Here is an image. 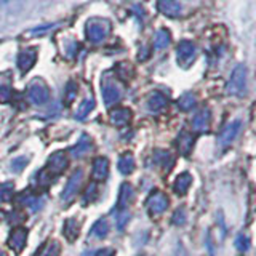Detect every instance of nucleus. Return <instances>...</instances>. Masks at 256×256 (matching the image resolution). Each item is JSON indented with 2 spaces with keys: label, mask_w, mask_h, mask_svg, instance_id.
Here are the masks:
<instances>
[{
  "label": "nucleus",
  "mask_w": 256,
  "mask_h": 256,
  "mask_svg": "<svg viewBox=\"0 0 256 256\" xmlns=\"http://www.w3.org/2000/svg\"><path fill=\"white\" fill-rule=\"evenodd\" d=\"M192 146H194V138H192V134L188 132H181L178 140H176V148H178L180 154L188 156L192 150Z\"/></svg>",
  "instance_id": "nucleus-22"
},
{
  "label": "nucleus",
  "mask_w": 256,
  "mask_h": 256,
  "mask_svg": "<svg viewBox=\"0 0 256 256\" xmlns=\"http://www.w3.org/2000/svg\"><path fill=\"white\" fill-rule=\"evenodd\" d=\"M6 2H10V0H0V4H6Z\"/></svg>",
  "instance_id": "nucleus-40"
},
{
  "label": "nucleus",
  "mask_w": 256,
  "mask_h": 256,
  "mask_svg": "<svg viewBox=\"0 0 256 256\" xmlns=\"http://www.w3.org/2000/svg\"><path fill=\"white\" fill-rule=\"evenodd\" d=\"M236 246H237L238 252H248V248H250V238L244 234H240L236 238Z\"/></svg>",
  "instance_id": "nucleus-35"
},
{
  "label": "nucleus",
  "mask_w": 256,
  "mask_h": 256,
  "mask_svg": "<svg viewBox=\"0 0 256 256\" xmlns=\"http://www.w3.org/2000/svg\"><path fill=\"white\" fill-rule=\"evenodd\" d=\"M118 172L122 174H132L134 170V157L130 152H126L122 157L118 158V164H117Z\"/></svg>",
  "instance_id": "nucleus-25"
},
{
  "label": "nucleus",
  "mask_w": 256,
  "mask_h": 256,
  "mask_svg": "<svg viewBox=\"0 0 256 256\" xmlns=\"http://www.w3.org/2000/svg\"><path fill=\"white\" fill-rule=\"evenodd\" d=\"M92 149H93V141H92V138L88 134H82L78 138V141L74 144V148L70 149V156L74 157V158H82Z\"/></svg>",
  "instance_id": "nucleus-15"
},
{
  "label": "nucleus",
  "mask_w": 256,
  "mask_h": 256,
  "mask_svg": "<svg viewBox=\"0 0 256 256\" xmlns=\"http://www.w3.org/2000/svg\"><path fill=\"white\" fill-rule=\"evenodd\" d=\"M197 104V100H196V96L192 94V93H184L181 98L178 100V108L184 112H188L192 108H194Z\"/></svg>",
  "instance_id": "nucleus-28"
},
{
  "label": "nucleus",
  "mask_w": 256,
  "mask_h": 256,
  "mask_svg": "<svg viewBox=\"0 0 256 256\" xmlns=\"http://www.w3.org/2000/svg\"><path fill=\"white\" fill-rule=\"evenodd\" d=\"M109 234V222L108 220H98L94 224H93V228L90 230V237L92 238H98V240H102V238H106Z\"/></svg>",
  "instance_id": "nucleus-24"
},
{
  "label": "nucleus",
  "mask_w": 256,
  "mask_h": 256,
  "mask_svg": "<svg viewBox=\"0 0 256 256\" xmlns=\"http://www.w3.org/2000/svg\"><path fill=\"white\" fill-rule=\"evenodd\" d=\"M168 205H170V200H168L166 194L162 190H152L146 200V208L152 216H158L165 213Z\"/></svg>",
  "instance_id": "nucleus-4"
},
{
  "label": "nucleus",
  "mask_w": 256,
  "mask_h": 256,
  "mask_svg": "<svg viewBox=\"0 0 256 256\" xmlns=\"http://www.w3.org/2000/svg\"><path fill=\"white\" fill-rule=\"evenodd\" d=\"M166 104H168L166 96L162 94L160 92H154V93H152V94L149 96V98H148V108H149V110H152V112H158V110L165 109Z\"/></svg>",
  "instance_id": "nucleus-23"
},
{
  "label": "nucleus",
  "mask_w": 256,
  "mask_h": 256,
  "mask_svg": "<svg viewBox=\"0 0 256 256\" xmlns=\"http://www.w3.org/2000/svg\"><path fill=\"white\" fill-rule=\"evenodd\" d=\"M76 96H77V85L70 82L68 85V92H66V102H72L76 100Z\"/></svg>",
  "instance_id": "nucleus-37"
},
{
  "label": "nucleus",
  "mask_w": 256,
  "mask_h": 256,
  "mask_svg": "<svg viewBox=\"0 0 256 256\" xmlns=\"http://www.w3.org/2000/svg\"><path fill=\"white\" fill-rule=\"evenodd\" d=\"M96 198H98V184L90 182V184H88L86 190H85V196H84V205L94 202Z\"/></svg>",
  "instance_id": "nucleus-31"
},
{
  "label": "nucleus",
  "mask_w": 256,
  "mask_h": 256,
  "mask_svg": "<svg viewBox=\"0 0 256 256\" xmlns=\"http://www.w3.org/2000/svg\"><path fill=\"white\" fill-rule=\"evenodd\" d=\"M37 61V50L36 48H29V50H24L18 54V69L21 74H26L32 69V66Z\"/></svg>",
  "instance_id": "nucleus-14"
},
{
  "label": "nucleus",
  "mask_w": 256,
  "mask_h": 256,
  "mask_svg": "<svg viewBox=\"0 0 256 256\" xmlns=\"http://www.w3.org/2000/svg\"><path fill=\"white\" fill-rule=\"evenodd\" d=\"M13 192H14V182L6 181L0 184V204L8 202L13 197Z\"/></svg>",
  "instance_id": "nucleus-29"
},
{
  "label": "nucleus",
  "mask_w": 256,
  "mask_h": 256,
  "mask_svg": "<svg viewBox=\"0 0 256 256\" xmlns=\"http://www.w3.org/2000/svg\"><path fill=\"white\" fill-rule=\"evenodd\" d=\"M242 126H244V124H242V120H240V118H236V120H232V122H229L221 130V133L218 134V141H216V142H218V146L221 149L229 148L230 144L236 141L237 136L240 134V132H242Z\"/></svg>",
  "instance_id": "nucleus-2"
},
{
  "label": "nucleus",
  "mask_w": 256,
  "mask_h": 256,
  "mask_svg": "<svg viewBox=\"0 0 256 256\" xmlns=\"http://www.w3.org/2000/svg\"><path fill=\"white\" fill-rule=\"evenodd\" d=\"M197 58V48L190 40H181L176 46V61L181 68H189Z\"/></svg>",
  "instance_id": "nucleus-3"
},
{
  "label": "nucleus",
  "mask_w": 256,
  "mask_h": 256,
  "mask_svg": "<svg viewBox=\"0 0 256 256\" xmlns=\"http://www.w3.org/2000/svg\"><path fill=\"white\" fill-rule=\"evenodd\" d=\"M226 92L230 96H236V98H242L246 93V68L245 64H237V66L232 69L228 85H226Z\"/></svg>",
  "instance_id": "nucleus-1"
},
{
  "label": "nucleus",
  "mask_w": 256,
  "mask_h": 256,
  "mask_svg": "<svg viewBox=\"0 0 256 256\" xmlns=\"http://www.w3.org/2000/svg\"><path fill=\"white\" fill-rule=\"evenodd\" d=\"M12 96H13V92H12V88L8 86V85H0V102L5 104L12 100Z\"/></svg>",
  "instance_id": "nucleus-36"
},
{
  "label": "nucleus",
  "mask_w": 256,
  "mask_h": 256,
  "mask_svg": "<svg viewBox=\"0 0 256 256\" xmlns=\"http://www.w3.org/2000/svg\"><path fill=\"white\" fill-rule=\"evenodd\" d=\"M122 98V92L120 86L114 82V80H104L102 82V100L106 106H114L118 100Z\"/></svg>",
  "instance_id": "nucleus-11"
},
{
  "label": "nucleus",
  "mask_w": 256,
  "mask_h": 256,
  "mask_svg": "<svg viewBox=\"0 0 256 256\" xmlns=\"http://www.w3.org/2000/svg\"><path fill=\"white\" fill-rule=\"evenodd\" d=\"M68 165H69V158L66 157V152L58 150V152H54V154L50 156V158H48V162H46L45 170L52 176H56V174H60V173H62L64 170H66Z\"/></svg>",
  "instance_id": "nucleus-8"
},
{
  "label": "nucleus",
  "mask_w": 256,
  "mask_h": 256,
  "mask_svg": "<svg viewBox=\"0 0 256 256\" xmlns=\"http://www.w3.org/2000/svg\"><path fill=\"white\" fill-rule=\"evenodd\" d=\"M0 256H6V254H5V252H2V250H0Z\"/></svg>",
  "instance_id": "nucleus-41"
},
{
  "label": "nucleus",
  "mask_w": 256,
  "mask_h": 256,
  "mask_svg": "<svg viewBox=\"0 0 256 256\" xmlns=\"http://www.w3.org/2000/svg\"><path fill=\"white\" fill-rule=\"evenodd\" d=\"M210 122H212V114L210 109H200L197 114L192 117V130L196 133H206L210 130Z\"/></svg>",
  "instance_id": "nucleus-12"
},
{
  "label": "nucleus",
  "mask_w": 256,
  "mask_h": 256,
  "mask_svg": "<svg viewBox=\"0 0 256 256\" xmlns=\"http://www.w3.org/2000/svg\"><path fill=\"white\" fill-rule=\"evenodd\" d=\"M26 244H28V229L22 226L14 228L10 232V237H8V246H10L13 252L21 253L24 250V246H26Z\"/></svg>",
  "instance_id": "nucleus-10"
},
{
  "label": "nucleus",
  "mask_w": 256,
  "mask_h": 256,
  "mask_svg": "<svg viewBox=\"0 0 256 256\" xmlns=\"http://www.w3.org/2000/svg\"><path fill=\"white\" fill-rule=\"evenodd\" d=\"M152 160L158 165V166H162L164 170H170V168L173 166L174 164V157L172 156V152H168L165 149H157L154 150V156H152Z\"/></svg>",
  "instance_id": "nucleus-20"
},
{
  "label": "nucleus",
  "mask_w": 256,
  "mask_h": 256,
  "mask_svg": "<svg viewBox=\"0 0 256 256\" xmlns=\"http://www.w3.org/2000/svg\"><path fill=\"white\" fill-rule=\"evenodd\" d=\"M16 202H18V205H21V206L29 208V210L34 213L44 206V198L32 194V192H22V194H20L18 198H16Z\"/></svg>",
  "instance_id": "nucleus-13"
},
{
  "label": "nucleus",
  "mask_w": 256,
  "mask_h": 256,
  "mask_svg": "<svg viewBox=\"0 0 256 256\" xmlns=\"http://www.w3.org/2000/svg\"><path fill=\"white\" fill-rule=\"evenodd\" d=\"M28 100L36 104V106H44V104L48 102L50 100V92H48V86L44 84V82H32L29 86H28Z\"/></svg>",
  "instance_id": "nucleus-6"
},
{
  "label": "nucleus",
  "mask_w": 256,
  "mask_h": 256,
  "mask_svg": "<svg viewBox=\"0 0 256 256\" xmlns=\"http://www.w3.org/2000/svg\"><path fill=\"white\" fill-rule=\"evenodd\" d=\"M133 197H134V189L132 184L124 182L120 186V192H118V198H117V204H116V210L114 213H124L128 212V206L133 202Z\"/></svg>",
  "instance_id": "nucleus-9"
},
{
  "label": "nucleus",
  "mask_w": 256,
  "mask_h": 256,
  "mask_svg": "<svg viewBox=\"0 0 256 256\" xmlns=\"http://www.w3.org/2000/svg\"><path fill=\"white\" fill-rule=\"evenodd\" d=\"M93 180L94 181H104L109 174V160L106 157H96L93 162Z\"/></svg>",
  "instance_id": "nucleus-17"
},
{
  "label": "nucleus",
  "mask_w": 256,
  "mask_h": 256,
  "mask_svg": "<svg viewBox=\"0 0 256 256\" xmlns=\"http://www.w3.org/2000/svg\"><path fill=\"white\" fill-rule=\"evenodd\" d=\"M157 8L160 13L168 16V18H176V16H180L182 12V6L178 0H158Z\"/></svg>",
  "instance_id": "nucleus-16"
},
{
  "label": "nucleus",
  "mask_w": 256,
  "mask_h": 256,
  "mask_svg": "<svg viewBox=\"0 0 256 256\" xmlns=\"http://www.w3.org/2000/svg\"><path fill=\"white\" fill-rule=\"evenodd\" d=\"M170 42H172V36H170V32H168L166 29H158L156 32L154 46L157 48V50H165V48L170 45Z\"/></svg>",
  "instance_id": "nucleus-26"
},
{
  "label": "nucleus",
  "mask_w": 256,
  "mask_h": 256,
  "mask_svg": "<svg viewBox=\"0 0 256 256\" xmlns=\"http://www.w3.org/2000/svg\"><path fill=\"white\" fill-rule=\"evenodd\" d=\"M85 34H86V38L93 44L102 42L108 36V22L102 20H96V18L90 20L85 26Z\"/></svg>",
  "instance_id": "nucleus-5"
},
{
  "label": "nucleus",
  "mask_w": 256,
  "mask_h": 256,
  "mask_svg": "<svg viewBox=\"0 0 256 256\" xmlns=\"http://www.w3.org/2000/svg\"><path fill=\"white\" fill-rule=\"evenodd\" d=\"M53 178H54V176H52L46 170H42V172H38V174H37V184L40 188H48L53 182Z\"/></svg>",
  "instance_id": "nucleus-34"
},
{
  "label": "nucleus",
  "mask_w": 256,
  "mask_h": 256,
  "mask_svg": "<svg viewBox=\"0 0 256 256\" xmlns=\"http://www.w3.org/2000/svg\"><path fill=\"white\" fill-rule=\"evenodd\" d=\"M172 221L174 226H184L188 221V213L184 210V206H180L178 210H174L173 216H172Z\"/></svg>",
  "instance_id": "nucleus-32"
},
{
  "label": "nucleus",
  "mask_w": 256,
  "mask_h": 256,
  "mask_svg": "<svg viewBox=\"0 0 256 256\" xmlns=\"http://www.w3.org/2000/svg\"><path fill=\"white\" fill-rule=\"evenodd\" d=\"M140 256H144V254H140Z\"/></svg>",
  "instance_id": "nucleus-42"
},
{
  "label": "nucleus",
  "mask_w": 256,
  "mask_h": 256,
  "mask_svg": "<svg viewBox=\"0 0 256 256\" xmlns=\"http://www.w3.org/2000/svg\"><path fill=\"white\" fill-rule=\"evenodd\" d=\"M61 253V245L60 242H56V240H52V242H48L42 250H40L38 256H60Z\"/></svg>",
  "instance_id": "nucleus-30"
},
{
  "label": "nucleus",
  "mask_w": 256,
  "mask_h": 256,
  "mask_svg": "<svg viewBox=\"0 0 256 256\" xmlns=\"http://www.w3.org/2000/svg\"><path fill=\"white\" fill-rule=\"evenodd\" d=\"M21 220H24V214L21 212H14V213H12L10 216H8V221H10V222H20Z\"/></svg>",
  "instance_id": "nucleus-38"
},
{
  "label": "nucleus",
  "mask_w": 256,
  "mask_h": 256,
  "mask_svg": "<svg viewBox=\"0 0 256 256\" xmlns=\"http://www.w3.org/2000/svg\"><path fill=\"white\" fill-rule=\"evenodd\" d=\"M109 118L112 125L116 126H124L132 120V110L128 108H116V109H110L109 112Z\"/></svg>",
  "instance_id": "nucleus-18"
},
{
  "label": "nucleus",
  "mask_w": 256,
  "mask_h": 256,
  "mask_svg": "<svg viewBox=\"0 0 256 256\" xmlns=\"http://www.w3.org/2000/svg\"><path fill=\"white\" fill-rule=\"evenodd\" d=\"M28 164H29V157H24V156L22 157H16L10 162V168L14 173H20L28 166Z\"/></svg>",
  "instance_id": "nucleus-33"
},
{
  "label": "nucleus",
  "mask_w": 256,
  "mask_h": 256,
  "mask_svg": "<svg viewBox=\"0 0 256 256\" xmlns=\"http://www.w3.org/2000/svg\"><path fill=\"white\" fill-rule=\"evenodd\" d=\"M82 181H84V172H82V168H77V170L72 173V176L66 184V188H64L62 194H61V200L64 204H69L74 200L80 186H82Z\"/></svg>",
  "instance_id": "nucleus-7"
},
{
  "label": "nucleus",
  "mask_w": 256,
  "mask_h": 256,
  "mask_svg": "<svg viewBox=\"0 0 256 256\" xmlns=\"http://www.w3.org/2000/svg\"><path fill=\"white\" fill-rule=\"evenodd\" d=\"M93 256H114V250H110V248H102V250L94 252Z\"/></svg>",
  "instance_id": "nucleus-39"
},
{
  "label": "nucleus",
  "mask_w": 256,
  "mask_h": 256,
  "mask_svg": "<svg viewBox=\"0 0 256 256\" xmlns=\"http://www.w3.org/2000/svg\"><path fill=\"white\" fill-rule=\"evenodd\" d=\"M190 186H192V176H190V173L184 172V173L176 176L174 184H173V189H174V192L178 196H186L188 190L190 189Z\"/></svg>",
  "instance_id": "nucleus-19"
},
{
  "label": "nucleus",
  "mask_w": 256,
  "mask_h": 256,
  "mask_svg": "<svg viewBox=\"0 0 256 256\" xmlns=\"http://www.w3.org/2000/svg\"><path fill=\"white\" fill-rule=\"evenodd\" d=\"M62 234L69 240V242H76V240L78 238V234H80V222L76 218L66 220V222H64Z\"/></svg>",
  "instance_id": "nucleus-21"
},
{
  "label": "nucleus",
  "mask_w": 256,
  "mask_h": 256,
  "mask_svg": "<svg viewBox=\"0 0 256 256\" xmlns=\"http://www.w3.org/2000/svg\"><path fill=\"white\" fill-rule=\"evenodd\" d=\"M93 109H94V101L93 100H84L82 102H80L78 109L76 110V118L84 120Z\"/></svg>",
  "instance_id": "nucleus-27"
}]
</instances>
